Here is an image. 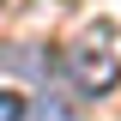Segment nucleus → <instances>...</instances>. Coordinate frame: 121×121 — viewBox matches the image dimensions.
Returning a JSON list of instances; mask_svg holds the SVG:
<instances>
[{
	"mask_svg": "<svg viewBox=\"0 0 121 121\" xmlns=\"http://www.w3.org/2000/svg\"><path fill=\"white\" fill-rule=\"evenodd\" d=\"M73 85H79V97H109V91L121 85V60H115V48H103V43L73 48Z\"/></svg>",
	"mask_w": 121,
	"mask_h": 121,
	"instance_id": "f257e3e1",
	"label": "nucleus"
},
{
	"mask_svg": "<svg viewBox=\"0 0 121 121\" xmlns=\"http://www.w3.org/2000/svg\"><path fill=\"white\" fill-rule=\"evenodd\" d=\"M0 121H24V97L18 91H0Z\"/></svg>",
	"mask_w": 121,
	"mask_h": 121,
	"instance_id": "f03ea898",
	"label": "nucleus"
}]
</instances>
